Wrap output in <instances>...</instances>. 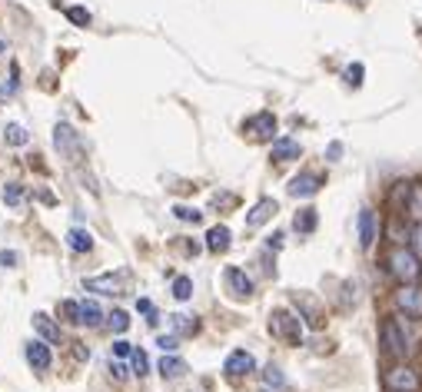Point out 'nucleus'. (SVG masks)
Returning <instances> with one entry per match:
<instances>
[{
	"mask_svg": "<svg viewBox=\"0 0 422 392\" xmlns=\"http://www.w3.org/2000/svg\"><path fill=\"white\" fill-rule=\"evenodd\" d=\"M230 240H233V233H230V227H213L210 233H206V250L210 253H223V250H230Z\"/></svg>",
	"mask_w": 422,
	"mask_h": 392,
	"instance_id": "nucleus-15",
	"label": "nucleus"
},
{
	"mask_svg": "<svg viewBox=\"0 0 422 392\" xmlns=\"http://www.w3.org/2000/svg\"><path fill=\"white\" fill-rule=\"evenodd\" d=\"M27 363H30L34 369H40V372H43V369H50V346H47V342H40V339H34L30 346H27Z\"/></svg>",
	"mask_w": 422,
	"mask_h": 392,
	"instance_id": "nucleus-11",
	"label": "nucleus"
},
{
	"mask_svg": "<svg viewBox=\"0 0 422 392\" xmlns=\"http://www.w3.org/2000/svg\"><path fill=\"white\" fill-rule=\"evenodd\" d=\"M269 332H273L276 339L290 342V346H299V342H303V326H299V319H296L290 309H276V313L269 316Z\"/></svg>",
	"mask_w": 422,
	"mask_h": 392,
	"instance_id": "nucleus-2",
	"label": "nucleus"
},
{
	"mask_svg": "<svg viewBox=\"0 0 422 392\" xmlns=\"http://www.w3.org/2000/svg\"><path fill=\"white\" fill-rule=\"evenodd\" d=\"M266 382L269 386H286V379H283V372L276 366H266Z\"/></svg>",
	"mask_w": 422,
	"mask_h": 392,
	"instance_id": "nucleus-38",
	"label": "nucleus"
},
{
	"mask_svg": "<svg viewBox=\"0 0 422 392\" xmlns=\"http://www.w3.org/2000/svg\"><path fill=\"white\" fill-rule=\"evenodd\" d=\"M246 133H253L256 140H273V133H276V116L256 114L253 120H246Z\"/></svg>",
	"mask_w": 422,
	"mask_h": 392,
	"instance_id": "nucleus-9",
	"label": "nucleus"
},
{
	"mask_svg": "<svg viewBox=\"0 0 422 392\" xmlns=\"http://www.w3.org/2000/svg\"><path fill=\"white\" fill-rule=\"evenodd\" d=\"M60 313H64V319H70V323H80V303H74V299L60 303Z\"/></svg>",
	"mask_w": 422,
	"mask_h": 392,
	"instance_id": "nucleus-33",
	"label": "nucleus"
},
{
	"mask_svg": "<svg viewBox=\"0 0 422 392\" xmlns=\"http://www.w3.org/2000/svg\"><path fill=\"white\" fill-rule=\"evenodd\" d=\"M53 143H57V150L67 153L70 160H80V153H83V143H80V137L74 133V127H67V123H60V127L53 130Z\"/></svg>",
	"mask_w": 422,
	"mask_h": 392,
	"instance_id": "nucleus-6",
	"label": "nucleus"
},
{
	"mask_svg": "<svg viewBox=\"0 0 422 392\" xmlns=\"http://www.w3.org/2000/svg\"><path fill=\"white\" fill-rule=\"evenodd\" d=\"M17 76H20V70H17V67H13V76H11V83H0V100H11L13 93H17V83H20V80H17Z\"/></svg>",
	"mask_w": 422,
	"mask_h": 392,
	"instance_id": "nucleus-31",
	"label": "nucleus"
},
{
	"mask_svg": "<svg viewBox=\"0 0 422 392\" xmlns=\"http://www.w3.org/2000/svg\"><path fill=\"white\" fill-rule=\"evenodd\" d=\"M34 329L43 336V342H60V326L47 313H34Z\"/></svg>",
	"mask_w": 422,
	"mask_h": 392,
	"instance_id": "nucleus-17",
	"label": "nucleus"
},
{
	"mask_svg": "<svg viewBox=\"0 0 422 392\" xmlns=\"http://www.w3.org/2000/svg\"><path fill=\"white\" fill-rule=\"evenodd\" d=\"M156 346H160L163 353H173V349H177V346H179L177 332H173V336H160V339H156Z\"/></svg>",
	"mask_w": 422,
	"mask_h": 392,
	"instance_id": "nucleus-36",
	"label": "nucleus"
},
{
	"mask_svg": "<svg viewBox=\"0 0 422 392\" xmlns=\"http://www.w3.org/2000/svg\"><path fill=\"white\" fill-rule=\"evenodd\" d=\"M326 156H329V160H339V156H343V143H329Z\"/></svg>",
	"mask_w": 422,
	"mask_h": 392,
	"instance_id": "nucleus-41",
	"label": "nucleus"
},
{
	"mask_svg": "<svg viewBox=\"0 0 422 392\" xmlns=\"http://www.w3.org/2000/svg\"><path fill=\"white\" fill-rule=\"evenodd\" d=\"M419 256L412 253V250H393L389 253V273L402 283H412V279L419 276Z\"/></svg>",
	"mask_w": 422,
	"mask_h": 392,
	"instance_id": "nucleus-3",
	"label": "nucleus"
},
{
	"mask_svg": "<svg viewBox=\"0 0 422 392\" xmlns=\"http://www.w3.org/2000/svg\"><path fill=\"white\" fill-rule=\"evenodd\" d=\"M170 326H173V332H179V336H193V332H200L196 316H183V313H173V316H170Z\"/></svg>",
	"mask_w": 422,
	"mask_h": 392,
	"instance_id": "nucleus-20",
	"label": "nucleus"
},
{
	"mask_svg": "<svg viewBox=\"0 0 422 392\" xmlns=\"http://www.w3.org/2000/svg\"><path fill=\"white\" fill-rule=\"evenodd\" d=\"M173 296H177L179 303H186L193 296V279L190 276H177L173 279Z\"/></svg>",
	"mask_w": 422,
	"mask_h": 392,
	"instance_id": "nucleus-25",
	"label": "nucleus"
},
{
	"mask_svg": "<svg viewBox=\"0 0 422 392\" xmlns=\"http://www.w3.org/2000/svg\"><path fill=\"white\" fill-rule=\"evenodd\" d=\"M316 223H320L316 210H299V213H296V219H293L296 233H313V229H316Z\"/></svg>",
	"mask_w": 422,
	"mask_h": 392,
	"instance_id": "nucleus-21",
	"label": "nucleus"
},
{
	"mask_svg": "<svg viewBox=\"0 0 422 392\" xmlns=\"http://www.w3.org/2000/svg\"><path fill=\"white\" fill-rule=\"evenodd\" d=\"M110 372H114V379H123V376H127V369L120 366V363H110Z\"/></svg>",
	"mask_w": 422,
	"mask_h": 392,
	"instance_id": "nucleus-43",
	"label": "nucleus"
},
{
	"mask_svg": "<svg viewBox=\"0 0 422 392\" xmlns=\"http://www.w3.org/2000/svg\"><path fill=\"white\" fill-rule=\"evenodd\" d=\"M137 309L147 316V323H156V309H154V303H150V299H137Z\"/></svg>",
	"mask_w": 422,
	"mask_h": 392,
	"instance_id": "nucleus-35",
	"label": "nucleus"
},
{
	"mask_svg": "<svg viewBox=\"0 0 422 392\" xmlns=\"http://www.w3.org/2000/svg\"><path fill=\"white\" fill-rule=\"evenodd\" d=\"M130 359H133L137 376H147V369H150V359H147V353H143V349H133V353H130Z\"/></svg>",
	"mask_w": 422,
	"mask_h": 392,
	"instance_id": "nucleus-30",
	"label": "nucleus"
},
{
	"mask_svg": "<svg viewBox=\"0 0 422 392\" xmlns=\"http://www.w3.org/2000/svg\"><path fill=\"white\" fill-rule=\"evenodd\" d=\"M266 246H269V250H280V246H283V233H273V236L266 240Z\"/></svg>",
	"mask_w": 422,
	"mask_h": 392,
	"instance_id": "nucleus-42",
	"label": "nucleus"
},
{
	"mask_svg": "<svg viewBox=\"0 0 422 392\" xmlns=\"http://www.w3.org/2000/svg\"><path fill=\"white\" fill-rule=\"evenodd\" d=\"M17 263H20V253H13V250H4V253H0V266H7V269H13Z\"/></svg>",
	"mask_w": 422,
	"mask_h": 392,
	"instance_id": "nucleus-37",
	"label": "nucleus"
},
{
	"mask_svg": "<svg viewBox=\"0 0 422 392\" xmlns=\"http://www.w3.org/2000/svg\"><path fill=\"white\" fill-rule=\"evenodd\" d=\"M67 246H70L74 253H90V250H93V236H90L87 229H70V233H67Z\"/></svg>",
	"mask_w": 422,
	"mask_h": 392,
	"instance_id": "nucleus-18",
	"label": "nucleus"
},
{
	"mask_svg": "<svg viewBox=\"0 0 422 392\" xmlns=\"http://www.w3.org/2000/svg\"><path fill=\"white\" fill-rule=\"evenodd\" d=\"M100 319H103V313L93 299H83V303H80V323H83V326H97Z\"/></svg>",
	"mask_w": 422,
	"mask_h": 392,
	"instance_id": "nucleus-22",
	"label": "nucleus"
},
{
	"mask_svg": "<svg viewBox=\"0 0 422 392\" xmlns=\"http://www.w3.org/2000/svg\"><path fill=\"white\" fill-rule=\"evenodd\" d=\"M4 137H7V143H11V147H27V143H30V133H27L20 123H7Z\"/></svg>",
	"mask_w": 422,
	"mask_h": 392,
	"instance_id": "nucleus-23",
	"label": "nucleus"
},
{
	"mask_svg": "<svg viewBox=\"0 0 422 392\" xmlns=\"http://www.w3.org/2000/svg\"><path fill=\"white\" fill-rule=\"evenodd\" d=\"M396 303L406 309V313H412V316H422V292L416 290V286H402V290L396 292Z\"/></svg>",
	"mask_w": 422,
	"mask_h": 392,
	"instance_id": "nucleus-14",
	"label": "nucleus"
},
{
	"mask_svg": "<svg viewBox=\"0 0 422 392\" xmlns=\"http://www.w3.org/2000/svg\"><path fill=\"white\" fill-rule=\"evenodd\" d=\"M386 386L393 392H416L419 389V372L409 366H396L386 372Z\"/></svg>",
	"mask_w": 422,
	"mask_h": 392,
	"instance_id": "nucleus-4",
	"label": "nucleus"
},
{
	"mask_svg": "<svg viewBox=\"0 0 422 392\" xmlns=\"http://www.w3.org/2000/svg\"><path fill=\"white\" fill-rule=\"evenodd\" d=\"M372 243H376V213H372V210H362V213H359V246L369 250Z\"/></svg>",
	"mask_w": 422,
	"mask_h": 392,
	"instance_id": "nucleus-13",
	"label": "nucleus"
},
{
	"mask_svg": "<svg viewBox=\"0 0 422 392\" xmlns=\"http://www.w3.org/2000/svg\"><path fill=\"white\" fill-rule=\"evenodd\" d=\"M160 372H163V379H179V376L186 372V363H183V359H177V356L163 353V359H160Z\"/></svg>",
	"mask_w": 422,
	"mask_h": 392,
	"instance_id": "nucleus-19",
	"label": "nucleus"
},
{
	"mask_svg": "<svg viewBox=\"0 0 422 392\" xmlns=\"http://www.w3.org/2000/svg\"><path fill=\"white\" fill-rule=\"evenodd\" d=\"M253 369H256V359H253V353H246V349L230 353L226 363H223V372H226V376H250Z\"/></svg>",
	"mask_w": 422,
	"mask_h": 392,
	"instance_id": "nucleus-7",
	"label": "nucleus"
},
{
	"mask_svg": "<svg viewBox=\"0 0 422 392\" xmlns=\"http://www.w3.org/2000/svg\"><path fill=\"white\" fill-rule=\"evenodd\" d=\"M114 353H116V356H130V353H133V349H130V342L116 339V342H114Z\"/></svg>",
	"mask_w": 422,
	"mask_h": 392,
	"instance_id": "nucleus-40",
	"label": "nucleus"
},
{
	"mask_svg": "<svg viewBox=\"0 0 422 392\" xmlns=\"http://www.w3.org/2000/svg\"><path fill=\"white\" fill-rule=\"evenodd\" d=\"M67 17H70L77 27H90V20H93L87 7H70V11H67Z\"/></svg>",
	"mask_w": 422,
	"mask_h": 392,
	"instance_id": "nucleus-29",
	"label": "nucleus"
},
{
	"mask_svg": "<svg viewBox=\"0 0 422 392\" xmlns=\"http://www.w3.org/2000/svg\"><path fill=\"white\" fill-rule=\"evenodd\" d=\"M383 346L389 356L406 359V356L416 349V326H412L409 319H386L383 323Z\"/></svg>",
	"mask_w": 422,
	"mask_h": 392,
	"instance_id": "nucleus-1",
	"label": "nucleus"
},
{
	"mask_svg": "<svg viewBox=\"0 0 422 392\" xmlns=\"http://www.w3.org/2000/svg\"><path fill=\"white\" fill-rule=\"evenodd\" d=\"M362 74H366V70H362V64L346 67V83H349V87H359V83H362Z\"/></svg>",
	"mask_w": 422,
	"mask_h": 392,
	"instance_id": "nucleus-32",
	"label": "nucleus"
},
{
	"mask_svg": "<svg viewBox=\"0 0 422 392\" xmlns=\"http://www.w3.org/2000/svg\"><path fill=\"white\" fill-rule=\"evenodd\" d=\"M299 303H303V309H306V323H309V326H320V323H322V313H320V306H316V303H313V299H306V296H299Z\"/></svg>",
	"mask_w": 422,
	"mask_h": 392,
	"instance_id": "nucleus-28",
	"label": "nucleus"
},
{
	"mask_svg": "<svg viewBox=\"0 0 422 392\" xmlns=\"http://www.w3.org/2000/svg\"><path fill=\"white\" fill-rule=\"evenodd\" d=\"M223 283H226L230 296H236V299H246V296H253V279L246 276L240 266H226V269H223Z\"/></svg>",
	"mask_w": 422,
	"mask_h": 392,
	"instance_id": "nucleus-5",
	"label": "nucleus"
},
{
	"mask_svg": "<svg viewBox=\"0 0 422 392\" xmlns=\"http://www.w3.org/2000/svg\"><path fill=\"white\" fill-rule=\"evenodd\" d=\"M316 190H320V177L316 173H299V177L290 180V193L293 196H313Z\"/></svg>",
	"mask_w": 422,
	"mask_h": 392,
	"instance_id": "nucleus-16",
	"label": "nucleus"
},
{
	"mask_svg": "<svg viewBox=\"0 0 422 392\" xmlns=\"http://www.w3.org/2000/svg\"><path fill=\"white\" fill-rule=\"evenodd\" d=\"M123 283H127V273H120V276H93V279H87V290L103 292V296H120V292H123Z\"/></svg>",
	"mask_w": 422,
	"mask_h": 392,
	"instance_id": "nucleus-8",
	"label": "nucleus"
},
{
	"mask_svg": "<svg viewBox=\"0 0 422 392\" xmlns=\"http://www.w3.org/2000/svg\"><path fill=\"white\" fill-rule=\"evenodd\" d=\"M4 203H7V206H20V203H24V187H20V183H7Z\"/></svg>",
	"mask_w": 422,
	"mask_h": 392,
	"instance_id": "nucleus-27",
	"label": "nucleus"
},
{
	"mask_svg": "<svg viewBox=\"0 0 422 392\" xmlns=\"http://www.w3.org/2000/svg\"><path fill=\"white\" fill-rule=\"evenodd\" d=\"M299 153H303V147H299L296 140H290V137H283V140H276V143H273V160H276V163L299 160Z\"/></svg>",
	"mask_w": 422,
	"mask_h": 392,
	"instance_id": "nucleus-12",
	"label": "nucleus"
},
{
	"mask_svg": "<svg viewBox=\"0 0 422 392\" xmlns=\"http://www.w3.org/2000/svg\"><path fill=\"white\" fill-rule=\"evenodd\" d=\"M173 216L183 219V223H200V219H203V213H200L196 206H173Z\"/></svg>",
	"mask_w": 422,
	"mask_h": 392,
	"instance_id": "nucleus-26",
	"label": "nucleus"
},
{
	"mask_svg": "<svg viewBox=\"0 0 422 392\" xmlns=\"http://www.w3.org/2000/svg\"><path fill=\"white\" fill-rule=\"evenodd\" d=\"M406 213L422 223V187H409V203H406Z\"/></svg>",
	"mask_w": 422,
	"mask_h": 392,
	"instance_id": "nucleus-24",
	"label": "nucleus"
},
{
	"mask_svg": "<svg viewBox=\"0 0 422 392\" xmlns=\"http://www.w3.org/2000/svg\"><path fill=\"white\" fill-rule=\"evenodd\" d=\"M110 326L116 329V332H127V326H130V316L123 313V309H116L114 316H110Z\"/></svg>",
	"mask_w": 422,
	"mask_h": 392,
	"instance_id": "nucleus-34",
	"label": "nucleus"
},
{
	"mask_svg": "<svg viewBox=\"0 0 422 392\" xmlns=\"http://www.w3.org/2000/svg\"><path fill=\"white\" fill-rule=\"evenodd\" d=\"M412 253L422 256V223H416V227H412Z\"/></svg>",
	"mask_w": 422,
	"mask_h": 392,
	"instance_id": "nucleus-39",
	"label": "nucleus"
},
{
	"mask_svg": "<svg viewBox=\"0 0 422 392\" xmlns=\"http://www.w3.org/2000/svg\"><path fill=\"white\" fill-rule=\"evenodd\" d=\"M276 210H280L276 200H269V196H266V200H259L253 210L246 213V227H263V223H269V219L276 216Z\"/></svg>",
	"mask_w": 422,
	"mask_h": 392,
	"instance_id": "nucleus-10",
	"label": "nucleus"
}]
</instances>
